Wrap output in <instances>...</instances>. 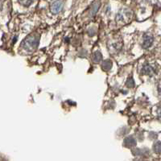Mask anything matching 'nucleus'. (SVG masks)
Masks as SVG:
<instances>
[{"label": "nucleus", "instance_id": "obj_1", "mask_svg": "<svg viewBox=\"0 0 161 161\" xmlns=\"http://www.w3.org/2000/svg\"><path fill=\"white\" fill-rule=\"evenodd\" d=\"M39 43H40V38L38 36L31 35L23 40V41L21 44V46L27 51H33L38 47Z\"/></svg>", "mask_w": 161, "mask_h": 161}, {"label": "nucleus", "instance_id": "obj_2", "mask_svg": "<svg viewBox=\"0 0 161 161\" xmlns=\"http://www.w3.org/2000/svg\"><path fill=\"white\" fill-rule=\"evenodd\" d=\"M131 19V15H130V11L127 10H122L120 11L118 15H116V20L118 22H124L126 23L129 19Z\"/></svg>", "mask_w": 161, "mask_h": 161}, {"label": "nucleus", "instance_id": "obj_3", "mask_svg": "<svg viewBox=\"0 0 161 161\" xmlns=\"http://www.w3.org/2000/svg\"><path fill=\"white\" fill-rule=\"evenodd\" d=\"M63 1L62 0H57L54 2L52 5L51 11L53 14H58L63 9Z\"/></svg>", "mask_w": 161, "mask_h": 161}, {"label": "nucleus", "instance_id": "obj_4", "mask_svg": "<svg viewBox=\"0 0 161 161\" xmlns=\"http://www.w3.org/2000/svg\"><path fill=\"white\" fill-rule=\"evenodd\" d=\"M153 41H154L153 36H150V35L144 36V42H143V48H144V49H147V48H150L153 44Z\"/></svg>", "mask_w": 161, "mask_h": 161}, {"label": "nucleus", "instance_id": "obj_5", "mask_svg": "<svg viewBox=\"0 0 161 161\" xmlns=\"http://www.w3.org/2000/svg\"><path fill=\"white\" fill-rule=\"evenodd\" d=\"M124 144H125V145L128 146V147H133V146H136V140L132 136H130V137H127V138L125 139Z\"/></svg>", "mask_w": 161, "mask_h": 161}, {"label": "nucleus", "instance_id": "obj_6", "mask_svg": "<svg viewBox=\"0 0 161 161\" xmlns=\"http://www.w3.org/2000/svg\"><path fill=\"white\" fill-rule=\"evenodd\" d=\"M100 6H101L100 2H97V3H95L92 6L91 11H90V16H93V15H96V13L98 12V10L100 8Z\"/></svg>", "mask_w": 161, "mask_h": 161}, {"label": "nucleus", "instance_id": "obj_7", "mask_svg": "<svg viewBox=\"0 0 161 161\" xmlns=\"http://www.w3.org/2000/svg\"><path fill=\"white\" fill-rule=\"evenodd\" d=\"M92 58H93V62L98 63V62H100L102 59V53H101L99 51L94 52L93 53V56H92Z\"/></svg>", "mask_w": 161, "mask_h": 161}, {"label": "nucleus", "instance_id": "obj_8", "mask_svg": "<svg viewBox=\"0 0 161 161\" xmlns=\"http://www.w3.org/2000/svg\"><path fill=\"white\" fill-rule=\"evenodd\" d=\"M112 64H113V63H112V61L110 60H106L102 63V69L108 71V70H110V68H112Z\"/></svg>", "mask_w": 161, "mask_h": 161}, {"label": "nucleus", "instance_id": "obj_9", "mask_svg": "<svg viewBox=\"0 0 161 161\" xmlns=\"http://www.w3.org/2000/svg\"><path fill=\"white\" fill-rule=\"evenodd\" d=\"M144 73L145 74H147V75H152L154 73V69L150 65V64H146V65H144Z\"/></svg>", "mask_w": 161, "mask_h": 161}, {"label": "nucleus", "instance_id": "obj_10", "mask_svg": "<svg viewBox=\"0 0 161 161\" xmlns=\"http://www.w3.org/2000/svg\"><path fill=\"white\" fill-rule=\"evenodd\" d=\"M126 85H127V87H129V88H133V87L135 86V81H134V79L132 78L131 76L127 79V82H126Z\"/></svg>", "mask_w": 161, "mask_h": 161}, {"label": "nucleus", "instance_id": "obj_11", "mask_svg": "<svg viewBox=\"0 0 161 161\" xmlns=\"http://www.w3.org/2000/svg\"><path fill=\"white\" fill-rule=\"evenodd\" d=\"M154 151L155 152L158 154L160 153V142H157L156 144L154 145Z\"/></svg>", "mask_w": 161, "mask_h": 161}]
</instances>
